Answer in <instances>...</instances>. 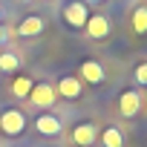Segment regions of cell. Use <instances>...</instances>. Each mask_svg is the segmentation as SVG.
<instances>
[{"instance_id":"cell-1","label":"cell","mask_w":147,"mask_h":147,"mask_svg":"<svg viewBox=\"0 0 147 147\" xmlns=\"http://www.w3.org/2000/svg\"><path fill=\"white\" fill-rule=\"evenodd\" d=\"M23 130H26L23 110H18V107L0 110V133H3L6 138H18V136H23Z\"/></svg>"},{"instance_id":"cell-2","label":"cell","mask_w":147,"mask_h":147,"mask_svg":"<svg viewBox=\"0 0 147 147\" xmlns=\"http://www.w3.org/2000/svg\"><path fill=\"white\" fill-rule=\"evenodd\" d=\"M26 101H32V104L40 110V113H43V110H52V107H55V101H58L55 84H49V81H40V84H35Z\"/></svg>"},{"instance_id":"cell-3","label":"cell","mask_w":147,"mask_h":147,"mask_svg":"<svg viewBox=\"0 0 147 147\" xmlns=\"http://www.w3.org/2000/svg\"><path fill=\"white\" fill-rule=\"evenodd\" d=\"M61 18H63L72 29H84V23H87V18H90V9H87L84 0H69V3L61 9Z\"/></svg>"},{"instance_id":"cell-4","label":"cell","mask_w":147,"mask_h":147,"mask_svg":"<svg viewBox=\"0 0 147 147\" xmlns=\"http://www.w3.org/2000/svg\"><path fill=\"white\" fill-rule=\"evenodd\" d=\"M69 138H72L75 147H92V144L98 141V124H95V121H81V124L72 127Z\"/></svg>"},{"instance_id":"cell-5","label":"cell","mask_w":147,"mask_h":147,"mask_svg":"<svg viewBox=\"0 0 147 147\" xmlns=\"http://www.w3.org/2000/svg\"><path fill=\"white\" fill-rule=\"evenodd\" d=\"M141 104H144V98L138 95V90H124L118 95V115L121 118H136L141 113Z\"/></svg>"},{"instance_id":"cell-6","label":"cell","mask_w":147,"mask_h":147,"mask_svg":"<svg viewBox=\"0 0 147 147\" xmlns=\"http://www.w3.org/2000/svg\"><path fill=\"white\" fill-rule=\"evenodd\" d=\"M84 29H87V35H90L92 40H104V38L113 32V26H110V18H107V15H101V12L90 15V18H87V23H84Z\"/></svg>"},{"instance_id":"cell-7","label":"cell","mask_w":147,"mask_h":147,"mask_svg":"<svg viewBox=\"0 0 147 147\" xmlns=\"http://www.w3.org/2000/svg\"><path fill=\"white\" fill-rule=\"evenodd\" d=\"M55 92L63 95V98H69V101H78V98L84 95V84H81L78 75H63V78H58Z\"/></svg>"},{"instance_id":"cell-8","label":"cell","mask_w":147,"mask_h":147,"mask_svg":"<svg viewBox=\"0 0 147 147\" xmlns=\"http://www.w3.org/2000/svg\"><path fill=\"white\" fill-rule=\"evenodd\" d=\"M35 130L40 133V136H61V130H63V124H61V118L55 115V113H49V110H43L38 118H35Z\"/></svg>"},{"instance_id":"cell-9","label":"cell","mask_w":147,"mask_h":147,"mask_svg":"<svg viewBox=\"0 0 147 147\" xmlns=\"http://www.w3.org/2000/svg\"><path fill=\"white\" fill-rule=\"evenodd\" d=\"M81 81H87V84H92V87H98V84H104L107 81V72H104V66L98 63V61H81Z\"/></svg>"},{"instance_id":"cell-10","label":"cell","mask_w":147,"mask_h":147,"mask_svg":"<svg viewBox=\"0 0 147 147\" xmlns=\"http://www.w3.org/2000/svg\"><path fill=\"white\" fill-rule=\"evenodd\" d=\"M43 29H46V20H43L40 15H29V18H23V20L18 23L15 35H20V38H38Z\"/></svg>"},{"instance_id":"cell-11","label":"cell","mask_w":147,"mask_h":147,"mask_svg":"<svg viewBox=\"0 0 147 147\" xmlns=\"http://www.w3.org/2000/svg\"><path fill=\"white\" fill-rule=\"evenodd\" d=\"M98 141H101V147H124V133H121L115 124H110V127L101 130Z\"/></svg>"},{"instance_id":"cell-12","label":"cell","mask_w":147,"mask_h":147,"mask_svg":"<svg viewBox=\"0 0 147 147\" xmlns=\"http://www.w3.org/2000/svg\"><path fill=\"white\" fill-rule=\"evenodd\" d=\"M130 29L136 35H147V6H136L130 12Z\"/></svg>"},{"instance_id":"cell-13","label":"cell","mask_w":147,"mask_h":147,"mask_svg":"<svg viewBox=\"0 0 147 147\" xmlns=\"http://www.w3.org/2000/svg\"><path fill=\"white\" fill-rule=\"evenodd\" d=\"M32 87H35V81H32L29 75H20V78L12 81V95H15V98H29Z\"/></svg>"},{"instance_id":"cell-14","label":"cell","mask_w":147,"mask_h":147,"mask_svg":"<svg viewBox=\"0 0 147 147\" xmlns=\"http://www.w3.org/2000/svg\"><path fill=\"white\" fill-rule=\"evenodd\" d=\"M20 69V58L15 52H0V72H18Z\"/></svg>"},{"instance_id":"cell-15","label":"cell","mask_w":147,"mask_h":147,"mask_svg":"<svg viewBox=\"0 0 147 147\" xmlns=\"http://www.w3.org/2000/svg\"><path fill=\"white\" fill-rule=\"evenodd\" d=\"M133 81H136L138 87H147V61L136 63V69H133Z\"/></svg>"},{"instance_id":"cell-16","label":"cell","mask_w":147,"mask_h":147,"mask_svg":"<svg viewBox=\"0 0 147 147\" xmlns=\"http://www.w3.org/2000/svg\"><path fill=\"white\" fill-rule=\"evenodd\" d=\"M12 32H15V29H9V26H3V23H0V46H3V43H9Z\"/></svg>"},{"instance_id":"cell-17","label":"cell","mask_w":147,"mask_h":147,"mask_svg":"<svg viewBox=\"0 0 147 147\" xmlns=\"http://www.w3.org/2000/svg\"><path fill=\"white\" fill-rule=\"evenodd\" d=\"M87 3H104V0H87Z\"/></svg>"},{"instance_id":"cell-18","label":"cell","mask_w":147,"mask_h":147,"mask_svg":"<svg viewBox=\"0 0 147 147\" xmlns=\"http://www.w3.org/2000/svg\"><path fill=\"white\" fill-rule=\"evenodd\" d=\"M0 23H3V9H0Z\"/></svg>"},{"instance_id":"cell-19","label":"cell","mask_w":147,"mask_h":147,"mask_svg":"<svg viewBox=\"0 0 147 147\" xmlns=\"http://www.w3.org/2000/svg\"><path fill=\"white\" fill-rule=\"evenodd\" d=\"M144 101H147V98H144Z\"/></svg>"}]
</instances>
